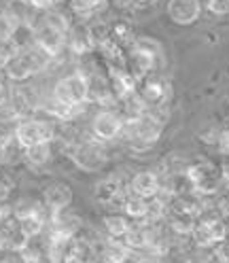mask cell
Listing matches in <instances>:
<instances>
[{"label":"cell","mask_w":229,"mask_h":263,"mask_svg":"<svg viewBox=\"0 0 229 263\" xmlns=\"http://www.w3.org/2000/svg\"><path fill=\"white\" fill-rule=\"evenodd\" d=\"M185 176L195 195L202 197H217L223 189V176L221 166H217L210 159H189V166L185 170Z\"/></svg>","instance_id":"1"},{"label":"cell","mask_w":229,"mask_h":263,"mask_svg":"<svg viewBox=\"0 0 229 263\" xmlns=\"http://www.w3.org/2000/svg\"><path fill=\"white\" fill-rule=\"evenodd\" d=\"M51 98L66 106H87L89 104V79L79 68L55 81Z\"/></svg>","instance_id":"2"},{"label":"cell","mask_w":229,"mask_h":263,"mask_svg":"<svg viewBox=\"0 0 229 263\" xmlns=\"http://www.w3.org/2000/svg\"><path fill=\"white\" fill-rule=\"evenodd\" d=\"M64 149H66L68 159L83 172H100L108 161L102 142L98 140H72L64 144Z\"/></svg>","instance_id":"3"},{"label":"cell","mask_w":229,"mask_h":263,"mask_svg":"<svg viewBox=\"0 0 229 263\" xmlns=\"http://www.w3.org/2000/svg\"><path fill=\"white\" fill-rule=\"evenodd\" d=\"M58 121L51 119H43V117H28L22 119L15 125L13 138L22 149H28V146H34L41 142H53L58 138Z\"/></svg>","instance_id":"4"},{"label":"cell","mask_w":229,"mask_h":263,"mask_svg":"<svg viewBox=\"0 0 229 263\" xmlns=\"http://www.w3.org/2000/svg\"><path fill=\"white\" fill-rule=\"evenodd\" d=\"M136 93L142 100L144 108H155V106H161V104L170 102L172 85H170V81L166 77H161L159 72H155L151 77H146L144 81H140Z\"/></svg>","instance_id":"5"},{"label":"cell","mask_w":229,"mask_h":263,"mask_svg":"<svg viewBox=\"0 0 229 263\" xmlns=\"http://www.w3.org/2000/svg\"><path fill=\"white\" fill-rule=\"evenodd\" d=\"M123 119L117 108H100L91 119V134L98 142H112L121 138Z\"/></svg>","instance_id":"6"},{"label":"cell","mask_w":229,"mask_h":263,"mask_svg":"<svg viewBox=\"0 0 229 263\" xmlns=\"http://www.w3.org/2000/svg\"><path fill=\"white\" fill-rule=\"evenodd\" d=\"M163 62V58H157L153 53H146L138 47H129L125 49V70L132 74L138 83L144 81L146 77H151L159 70V64Z\"/></svg>","instance_id":"7"},{"label":"cell","mask_w":229,"mask_h":263,"mask_svg":"<svg viewBox=\"0 0 229 263\" xmlns=\"http://www.w3.org/2000/svg\"><path fill=\"white\" fill-rule=\"evenodd\" d=\"M34 28H36V47L47 58L55 60L66 51V34H62V32L49 26H43V24H36Z\"/></svg>","instance_id":"8"},{"label":"cell","mask_w":229,"mask_h":263,"mask_svg":"<svg viewBox=\"0 0 229 263\" xmlns=\"http://www.w3.org/2000/svg\"><path fill=\"white\" fill-rule=\"evenodd\" d=\"M202 0H168V17L176 26H191L202 15Z\"/></svg>","instance_id":"9"},{"label":"cell","mask_w":229,"mask_h":263,"mask_svg":"<svg viewBox=\"0 0 229 263\" xmlns=\"http://www.w3.org/2000/svg\"><path fill=\"white\" fill-rule=\"evenodd\" d=\"M0 72H3V77L7 79V83H13V85L28 83L32 77H36V72L32 68V64H30L26 53H13Z\"/></svg>","instance_id":"10"},{"label":"cell","mask_w":229,"mask_h":263,"mask_svg":"<svg viewBox=\"0 0 229 263\" xmlns=\"http://www.w3.org/2000/svg\"><path fill=\"white\" fill-rule=\"evenodd\" d=\"M161 189V174L153 172V170H142V172H136L127 183V193L132 195H138V197H155Z\"/></svg>","instance_id":"11"},{"label":"cell","mask_w":229,"mask_h":263,"mask_svg":"<svg viewBox=\"0 0 229 263\" xmlns=\"http://www.w3.org/2000/svg\"><path fill=\"white\" fill-rule=\"evenodd\" d=\"M72 189L70 185L66 183H60V180H53L49 183L45 189H43V204L49 208V210H66L70 204H72Z\"/></svg>","instance_id":"12"},{"label":"cell","mask_w":229,"mask_h":263,"mask_svg":"<svg viewBox=\"0 0 229 263\" xmlns=\"http://www.w3.org/2000/svg\"><path fill=\"white\" fill-rule=\"evenodd\" d=\"M106 77H108V83H110L112 93L117 96V100L136 93V89H138V81L129 74L125 68H108Z\"/></svg>","instance_id":"13"},{"label":"cell","mask_w":229,"mask_h":263,"mask_svg":"<svg viewBox=\"0 0 229 263\" xmlns=\"http://www.w3.org/2000/svg\"><path fill=\"white\" fill-rule=\"evenodd\" d=\"M123 189H125L123 180H121L117 174H108V176L100 178V180L96 183V187H93V197H96L98 204L108 206Z\"/></svg>","instance_id":"14"},{"label":"cell","mask_w":229,"mask_h":263,"mask_svg":"<svg viewBox=\"0 0 229 263\" xmlns=\"http://www.w3.org/2000/svg\"><path fill=\"white\" fill-rule=\"evenodd\" d=\"M132 249L123 242V240H112V238H106L102 242V249H100V257L104 263H129L132 259Z\"/></svg>","instance_id":"15"},{"label":"cell","mask_w":229,"mask_h":263,"mask_svg":"<svg viewBox=\"0 0 229 263\" xmlns=\"http://www.w3.org/2000/svg\"><path fill=\"white\" fill-rule=\"evenodd\" d=\"M151 240V223H132V227L127 229V234L123 236V242L132 249L134 253H144L149 249Z\"/></svg>","instance_id":"16"},{"label":"cell","mask_w":229,"mask_h":263,"mask_svg":"<svg viewBox=\"0 0 229 263\" xmlns=\"http://www.w3.org/2000/svg\"><path fill=\"white\" fill-rule=\"evenodd\" d=\"M15 53H24L36 47V28L32 24H17L13 36L9 39Z\"/></svg>","instance_id":"17"},{"label":"cell","mask_w":229,"mask_h":263,"mask_svg":"<svg viewBox=\"0 0 229 263\" xmlns=\"http://www.w3.org/2000/svg\"><path fill=\"white\" fill-rule=\"evenodd\" d=\"M66 49H70V53L77 55V58H85L93 51V45L89 41V34H87V26L85 28H74L68 32L66 36Z\"/></svg>","instance_id":"18"},{"label":"cell","mask_w":229,"mask_h":263,"mask_svg":"<svg viewBox=\"0 0 229 263\" xmlns=\"http://www.w3.org/2000/svg\"><path fill=\"white\" fill-rule=\"evenodd\" d=\"M36 24H43V26H49V28H53L58 32H62V34H66L68 36V32L72 30V17L68 13H64L60 9H49V11H43L39 15V20Z\"/></svg>","instance_id":"19"},{"label":"cell","mask_w":229,"mask_h":263,"mask_svg":"<svg viewBox=\"0 0 229 263\" xmlns=\"http://www.w3.org/2000/svg\"><path fill=\"white\" fill-rule=\"evenodd\" d=\"M22 157L26 163H30V166L43 168L53 157V142H41L34 146H28V149L22 151Z\"/></svg>","instance_id":"20"},{"label":"cell","mask_w":229,"mask_h":263,"mask_svg":"<svg viewBox=\"0 0 229 263\" xmlns=\"http://www.w3.org/2000/svg\"><path fill=\"white\" fill-rule=\"evenodd\" d=\"M121 212H123V215H125L129 221H132V223H146V215H149V200L127 193Z\"/></svg>","instance_id":"21"},{"label":"cell","mask_w":229,"mask_h":263,"mask_svg":"<svg viewBox=\"0 0 229 263\" xmlns=\"http://www.w3.org/2000/svg\"><path fill=\"white\" fill-rule=\"evenodd\" d=\"M104 232L106 238L112 240H123V236L127 234V229L132 227V221H129L123 212H110L108 217H104Z\"/></svg>","instance_id":"22"},{"label":"cell","mask_w":229,"mask_h":263,"mask_svg":"<svg viewBox=\"0 0 229 263\" xmlns=\"http://www.w3.org/2000/svg\"><path fill=\"white\" fill-rule=\"evenodd\" d=\"M70 11L81 20H89L93 15L102 13L108 5V0H68Z\"/></svg>","instance_id":"23"},{"label":"cell","mask_w":229,"mask_h":263,"mask_svg":"<svg viewBox=\"0 0 229 263\" xmlns=\"http://www.w3.org/2000/svg\"><path fill=\"white\" fill-rule=\"evenodd\" d=\"M87 34H89V41H91L93 49H98V51L112 41V36H110V24H106V22H91V24H87Z\"/></svg>","instance_id":"24"},{"label":"cell","mask_w":229,"mask_h":263,"mask_svg":"<svg viewBox=\"0 0 229 263\" xmlns=\"http://www.w3.org/2000/svg\"><path fill=\"white\" fill-rule=\"evenodd\" d=\"M41 210H43V202L34 200V197H20L17 202H13V219L20 223L32 215H39Z\"/></svg>","instance_id":"25"},{"label":"cell","mask_w":229,"mask_h":263,"mask_svg":"<svg viewBox=\"0 0 229 263\" xmlns=\"http://www.w3.org/2000/svg\"><path fill=\"white\" fill-rule=\"evenodd\" d=\"M110 36H112L115 43H117L119 47H123V49H129V47H132V43H134V39H136L132 26H129L127 22H123V20H117V22L110 24Z\"/></svg>","instance_id":"26"},{"label":"cell","mask_w":229,"mask_h":263,"mask_svg":"<svg viewBox=\"0 0 229 263\" xmlns=\"http://www.w3.org/2000/svg\"><path fill=\"white\" fill-rule=\"evenodd\" d=\"M15 28H17V20L13 17L7 5H0V41H9L13 36Z\"/></svg>","instance_id":"27"},{"label":"cell","mask_w":229,"mask_h":263,"mask_svg":"<svg viewBox=\"0 0 229 263\" xmlns=\"http://www.w3.org/2000/svg\"><path fill=\"white\" fill-rule=\"evenodd\" d=\"M17 121H22V117L17 115L15 106L9 102V98H7V100L0 102V123H13L15 125Z\"/></svg>","instance_id":"28"},{"label":"cell","mask_w":229,"mask_h":263,"mask_svg":"<svg viewBox=\"0 0 229 263\" xmlns=\"http://www.w3.org/2000/svg\"><path fill=\"white\" fill-rule=\"evenodd\" d=\"M210 259L212 263H229V240L219 242L215 249H210Z\"/></svg>","instance_id":"29"},{"label":"cell","mask_w":229,"mask_h":263,"mask_svg":"<svg viewBox=\"0 0 229 263\" xmlns=\"http://www.w3.org/2000/svg\"><path fill=\"white\" fill-rule=\"evenodd\" d=\"M206 9L217 17H223V15H229V0H206Z\"/></svg>","instance_id":"30"},{"label":"cell","mask_w":229,"mask_h":263,"mask_svg":"<svg viewBox=\"0 0 229 263\" xmlns=\"http://www.w3.org/2000/svg\"><path fill=\"white\" fill-rule=\"evenodd\" d=\"M13 180L5 174V170L0 168V202H7L9 197H11V193H13Z\"/></svg>","instance_id":"31"},{"label":"cell","mask_w":229,"mask_h":263,"mask_svg":"<svg viewBox=\"0 0 229 263\" xmlns=\"http://www.w3.org/2000/svg\"><path fill=\"white\" fill-rule=\"evenodd\" d=\"M26 3L34 9V11H39V13H43V11H49V9H58L64 0H26Z\"/></svg>","instance_id":"32"},{"label":"cell","mask_w":229,"mask_h":263,"mask_svg":"<svg viewBox=\"0 0 229 263\" xmlns=\"http://www.w3.org/2000/svg\"><path fill=\"white\" fill-rule=\"evenodd\" d=\"M13 219V202H0V225Z\"/></svg>","instance_id":"33"},{"label":"cell","mask_w":229,"mask_h":263,"mask_svg":"<svg viewBox=\"0 0 229 263\" xmlns=\"http://www.w3.org/2000/svg\"><path fill=\"white\" fill-rule=\"evenodd\" d=\"M134 263H166V259L163 257H159V255H153V253H140L136 259H134Z\"/></svg>","instance_id":"34"},{"label":"cell","mask_w":229,"mask_h":263,"mask_svg":"<svg viewBox=\"0 0 229 263\" xmlns=\"http://www.w3.org/2000/svg\"><path fill=\"white\" fill-rule=\"evenodd\" d=\"M183 263H212V259H204V257H185Z\"/></svg>","instance_id":"35"},{"label":"cell","mask_w":229,"mask_h":263,"mask_svg":"<svg viewBox=\"0 0 229 263\" xmlns=\"http://www.w3.org/2000/svg\"><path fill=\"white\" fill-rule=\"evenodd\" d=\"M7 253V240H5V232L0 229V255Z\"/></svg>","instance_id":"36"},{"label":"cell","mask_w":229,"mask_h":263,"mask_svg":"<svg viewBox=\"0 0 229 263\" xmlns=\"http://www.w3.org/2000/svg\"><path fill=\"white\" fill-rule=\"evenodd\" d=\"M5 166V157H3V149H0V168Z\"/></svg>","instance_id":"37"}]
</instances>
